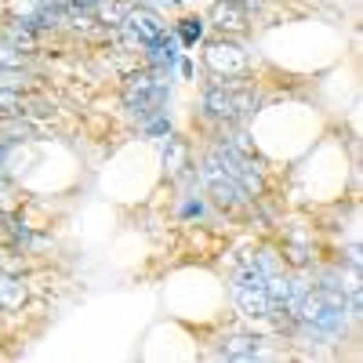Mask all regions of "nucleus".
Listing matches in <instances>:
<instances>
[{
	"label": "nucleus",
	"instance_id": "f257e3e1",
	"mask_svg": "<svg viewBox=\"0 0 363 363\" xmlns=\"http://www.w3.org/2000/svg\"><path fill=\"white\" fill-rule=\"evenodd\" d=\"M298 320L309 323L323 335L338 338L345 330V320H349V298H345V287H335V284H309L306 298L298 306Z\"/></svg>",
	"mask_w": 363,
	"mask_h": 363
},
{
	"label": "nucleus",
	"instance_id": "f03ea898",
	"mask_svg": "<svg viewBox=\"0 0 363 363\" xmlns=\"http://www.w3.org/2000/svg\"><path fill=\"white\" fill-rule=\"evenodd\" d=\"M258 109L255 91L240 84V77H215L203 87V113L222 124H236Z\"/></svg>",
	"mask_w": 363,
	"mask_h": 363
},
{
	"label": "nucleus",
	"instance_id": "7ed1b4c3",
	"mask_svg": "<svg viewBox=\"0 0 363 363\" xmlns=\"http://www.w3.org/2000/svg\"><path fill=\"white\" fill-rule=\"evenodd\" d=\"M229 284H233V298H236V306L244 309L247 316H255V320L272 316L269 294H265V277L258 272V265H255V258H251V255L233 269V280H229Z\"/></svg>",
	"mask_w": 363,
	"mask_h": 363
},
{
	"label": "nucleus",
	"instance_id": "20e7f679",
	"mask_svg": "<svg viewBox=\"0 0 363 363\" xmlns=\"http://www.w3.org/2000/svg\"><path fill=\"white\" fill-rule=\"evenodd\" d=\"M200 182H203V189L215 196V203L218 207H225V211H240V207H247L251 203V193L240 186V182L215 160V157H207L203 160V167H200Z\"/></svg>",
	"mask_w": 363,
	"mask_h": 363
},
{
	"label": "nucleus",
	"instance_id": "39448f33",
	"mask_svg": "<svg viewBox=\"0 0 363 363\" xmlns=\"http://www.w3.org/2000/svg\"><path fill=\"white\" fill-rule=\"evenodd\" d=\"M120 29H124V40L131 44V48H138V51H145L149 44H157L164 33H167V26H164V18L157 15V11H149V8H142V4H135L128 15H124V22H120Z\"/></svg>",
	"mask_w": 363,
	"mask_h": 363
},
{
	"label": "nucleus",
	"instance_id": "423d86ee",
	"mask_svg": "<svg viewBox=\"0 0 363 363\" xmlns=\"http://www.w3.org/2000/svg\"><path fill=\"white\" fill-rule=\"evenodd\" d=\"M203 62H207V69L215 77H244L247 66H251V58L236 40H215V44H207Z\"/></svg>",
	"mask_w": 363,
	"mask_h": 363
},
{
	"label": "nucleus",
	"instance_id": "0eeeda50",
	"mask_svg": "<svg viewBox=\"0 0 363 363\" xmlns=\"http://www.w3.org/2000/svg\"><path fill=\"white\" fill-rule=\"evenodd\" d=\"M247 22H251V8L244 0H218L211 8V26L222 29V33H244Z\"/></svg>",
	"mask_w": 363,
	"mask_h": 363
},
{
	"label": "nucleus",
	"instance_id": "6e6552de",
	"mask_svg": "<svg viewBox=\"0 0 363 363\" xmlns=\"http://www.w3.org/2000/svg\"><path fill=\"white\" fill-rule=\"evenodd\" d=\"M0 40L15 44L18 51H37V44H40V29H37L33 22H26V18L8 15V22H0Z\"/></svg>",
	"mask_w": 363,
	"mask_h": 363
},
{
	"label": "nucleus",
	"instance_id": "1a4fd4ad",
	"mask_svg": "<svg viewBox=\"0 0 363 363\" xmlns=\"http://www.w3.org/2000/svg\"><path fill=\"white\" fill-rule=\"evenodd\" d=\"M222 359H233V363H251V359H262L265 356V342L255 338V335H233L222 342Z\"/></svg>",
	"mask_w": 363,
	"mask_h": 363
},
{
	"label": "nucleus",
	"instance_id": "9d476101",
	"mask_svg": "<svg viewBox=\"0 0 363 363\" xmlns=\"http://www.w3.org/2000/svg\"><path fill=\"white\" fill-rule=\"evenodd\" d=\"M26 306V284L15 272H0V309L4 313H18Z\"/></svg>",
	"mask_w": 363,
	"mask_h": 363
},
{
	"label": "nucleus",
	"instance_id": "9b49d317",
	"mask_svg": "<svg viewBox=\"0 0 363 363\" xmlns=\"http://www.w3.org/2000/svg\"><path fill=\"white\" fill-rule=\"evenodd\" d=\"M145 62L157 66V69H174V62H178V40L171 33H164L157 44L145 48Z\"/></svg>",
	"mask_w": 363,
	"mask_h": 363
},
{
	"label": "nucleus",
	"instance_id": "f8f14e48",
	"mask_svg": "<svg viewBox=\"0 0 363 363\" xmlns=\"http://www.w3.org/2000/svg\"><path fill=\"white\" fill-rule=\"evenodd\" d=\"M131 8H135V0H99V4H95V15H99L102 26L120 29V22H124V15H128Z\"/></svg>",
	"mask_w": 363,
	"mask_h": 363
},
{
	"label": "nucleus",
	"instance_id": "ddd939ff",
	"mask_svg": "<svg viewBox=\"0 0 363 363\" xmlns=\"http://www.w3.org/2000/svg\"><path fill=\"white\" fill-rule=\"evenodd\" d=\"M0 138H8V142H33L37 138V128L29 124L26 116H11V120H0Z\"/></svg>",
	"mask_w": 363,
	"mask_h": 363
},
{
	"label": "nucleus",
	"instance_id": "4468645a",
	"mask_svg": "<svg viewBox=\"0 0 363 363\" xmlns=\"http://www.w3.org/2000/svg\"><path fill=\"white\" fill-rule=\"evenodd\" d=\"M11 116H26V99L22 91L0 87V120H11Z\"/></svg>",
	"mask_w": 363,
	"mask_h": 363
},
{
	"label": "nucleus",
	"instance_id": "2eb2a0df",
	"mask_svg": "<svg viewBox=\"0 0 363 363\" xmlns=\"http://www.w3.org/2000/svg\"><path fill=\"white\" fill-rule=\"evenodd\" d=\"M164 167H167V174H178L186 167V145L171 135H167V149H164Z\"/></svg>",
	"mask_w": 363,
	"mask_h": 363
},
{
	"label": "nucleus",
	"instance_id": "dca6fc26",
	"mask_svg": "<svg viewBox=\"0 0 363 363\" xmlns=\"http://www.w3.org/2000/svg\"><path fill=\"white\" fill-rule=\"evenodd\" d=\"M200 37H203V18L189 15V18L178 22V40H182V48H193Z\"/></svg>",
	"mask_w": 363,
	"mask_h": 363
},
{
	"label": "nucleus",
	"instance_id": "f3484780",
	"mask_svg": "<svg viewBox=\"0 0 363 363\" xmlns=\"http://www.w3.org/2000/svg\"><path fill=\"white\" fill-rule=\"evenodd\" d=\"M26 62H29V51H18L15 44L0 40V66L4 69H26Z\"/></svg>",
	"mask_w": 363,
	"mask_h": 363
},
{
	"label": "nucleus",
	"instance_id": "a211bd4d",
	"mask_svg": "<svg viewBox=\"0 0 363 363\" xmlns=\"http://www.w3.org/2000/svg\"><path fill=\"white\" fill-rule=\"evenodd\" d=\"M40 8H44V0H11V4H8V15H15V18H26V22H33Z\"/></svg>",
	"mask_w": 363,
	"mask_h": 363
},
{
	"label": "nucleus",
	"instance_id": "6ab92c4d",
	"mask_svg": "<svg viewBox=\"0 0 363 363\" xmlns=\"http://www.w3.org/2000/svg\"><path fill=\"white\" fill-rule=\"evenodd\" d=\"M26 84H29V73H26V69H4V66H0V87L22 91Z\"/></svg>",
	"mask_w": 363,
	"mask_h": 363
},
{
	"label": "nucleus",
	"instance_id": "aec40b11",
	"mask_svg": "<svg viewBox=\"0 0 363 363\" xmlns=\"http://www.w3.org/2000/svg\"><path fill=\"white\" fill-rule=\"evenodd\" d=\"M22 269V255H15V247L0 244V272H18Z\"/></svg>",
	"mask_w": 363,
	"mask_h": 363
},
{
	"label": "nucleus",
	"instance_id": "412c9836",
	"mask_svg": "<svg viewBox=\"0 0 363 363\" xmlns=\"http://www.w3.org/2000/svg\"><path fill=\"white\" fill-rule=\"evenodd\" d=\"M18 157V145L15 142H8V138H0V178L8 174V167H11V160Z\"/></svg>",
	"mask_w": 363,
	"mask_h": 363
},
{
	"label": "nucleus",
	"instance_id": "4be33fe9",
	"mask_svg": "<svg viewBox=\"0 0 363 363\" xmlns=\"http://www.w3.org/2000/svg\"><path fill=\"white\" fill-rule=\"evenodd\" d=\"M200 215H203V203H200V200L182 203V218H200Z\"/></svg>",
	"mask_w": 363,
	"mask_h": 363
},
{
	"label": "nucleus",
	"instance_id": "5701e85b",
	"mask_svg": "<svg viewBox=\"0 0 363 363\" xmlns=\"http://www.w3.org/2000/svg\"><path fill=\"white\" fill-rule=\"evenodd\" d=\"M11 207V189H8V182L0 178V211H8Z\"/></svg>",
	"mask_w": 363,
	"mask_h": 363
},
{
	"label": "nucleus",
	"instance_id": "b1692460",
	"mask_svg": "<svg viewBox=\"0 0 363 363\" xmlns=\"http://www.w3.org/2000/svg\"><path fill=\"white\" fill-rule=\"evenodd\" d=\"M174 66H178V73H182V77H186V80L193 77V62H189V58H178V62H174Z\"/></svg>",
	"mask_w": 363,
	"mask_h": 363
}]
</instances>
